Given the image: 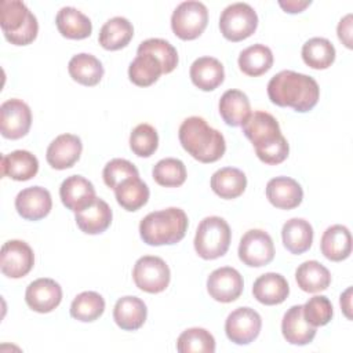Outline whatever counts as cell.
<instances>
[{
	"mask_svg": "<svg viewBox=\"0 0 353 353\" xmlns=\"http://www.w3.org/2000/svg\"><path fill=\"white\" fill-rule=\"evenodd\" d=\"M269 99L281 108H292L299 113L312 110L320 98L317 81L307 74L281 70L268 83Z\"/></svg>",
	"mask_w": 353,
	"mask_h": 353,
	"instance_id": "obj_1",
	"label": "cell"
},
{
	"mask_svg": "<svg viewBox=\"0 0 353 353\" xmlns=\"http://www.w3.org/2000/svg\"><path fill=\"white\" fill-rule=\"evenodd\" d=\"M241 127L244 135L252 142L258 159L265 164L276 165L288 157V142L281 134L279 121L270 113L256 110Z\"/></svg>",
	"mask_w": 353,
	"mask_h": 353,
	"instance_id": "obj_2",
	"label": "cell"
},
{
	"mask_svg": "<svg viewBox=\"0 0 353 353\" xmlns=\"http://www.w3.org/2000/svg\"><path fill=\"white\" fill-rule=\"evenodd\" d=\"M178 137L182 148L201 163H214L226 150L223 135L199 116L185 119L179 127Z\"/></svg>",
	"mask_w": 353,
	"mask_h": 353,
	"instance_id": "obj_3",
	"label": "cell"
},
{
	"mask_svg": "<svg viewBox=\"0 0 353 353\" xmlns=\"http://www.w3.org/2000/svg\"><path fill=\"white\" fill-rule=\"evenodd\" d=\"M188 215L178 207L149 212L139 223V234L148 245H171L181 241L188 230Z\"/></svg>",
	"mask_w": 353,
	"mask_h": 353,
	"instance_id": "obj_4",
	"label": "cell"
},
{
	"mask_svg": "<svg viewBox=\"0 0 353 353\" xmlns=\"http://www.w3.org/2000/svg\"><path fill=\"white\" fill-rule=\"evenodd\" d=\"M0 25L4 37L14 46L30 44L39 32L36 17L21 0H1Z\"/></svg>",
	"mask_w": 353,
	"mask_h": 353,
	"instance_id": "obj_5",
	"label": "cell"
},
{
	"mask_svg": "<svg viewBox=\"0 0 353 353\" xmlns=\"http://www.w3.org/2000/svg\"><path fill=\"white\" fill-rule=\"evenodd\" d=\"M232 232L229 223L221 216H205L197 226L194 250L203 259L223 256L230 245Z\"/></svg>",
	"mask_w": 353,
	"mask_h": 353,
	"instance_id": "obj_6",
	"label": "cell"
},
{
	"mask_svg": "<svg viewBox=\"0 0 353 353\" xmlns=\"http://www.w3.org/2000/svg\"><path fill=\"white\" fill-rule=\"evenodd\" d=\"M258 26V15L247 3L229 4L219 17L222 36L230 41H241L250 37Z\"/></svg>",
	"mask_w": 353,
	"mask_h": 353,
	"instance_id": "obj_7",
	"label": "cell"
},
{
	"mask_svg": "<svg viewBox=\"0 0 353 353\" xmlns=\"http://www.w3.org/2000/svg\"><path fill=\"white\" fill-rule=\"evenodd\" d=\"M208 23V10L205 4L196 0L182 1L171 15V29L182 40L197 39Z\"/></svg>",
	"mask_w": 353,
	"mask_h": 353,
	"instance_id": "obj_8",
	"label": "cell"
},
{
	"mask_svg": "<svg viewBox=\"0 0 353 353\" xmlns=\"http://www.w3.org/2000/svg\"><path fill=\"white\" fill-rule=\"evenodd\" d=\"M132 279L139 290L149 294H159L168 287L171 273L164 259L160 256L145 255L135 262Z\"/></svg>",
	"mask_w": 353,
	"mask_h": 353,
	"instance_id": "obj_9",
	"label": "cell"
},
{
	"mask_svg": "<svg viewBox=\"0 0 353 353\" xmlns=\"http://www.w3.org/2000/svg\"><path fill=\"white\" fill-rule=\"evenodd\" d=\"M239 258L251 268L269 265L274 258V244L269 233L262 229L247 230L239 244Z\"/></svg>",
	"mask_w": 353,
	"mask_h": 353,
	"instance_id": "obj_10",
	"label": "cell"
},
{
	"mask_svg": "<svg viewBox=\"0 0 353 353\" xmlns=\"http://www.w3.org/2000/svg\"><path fill=\"white\" fill-rule=\"evenodd\" d=\"M262 319L259 313L248 306L237 307L225 321V332L230 342L236 345L251 343L261 332Z\"/></svg>",
	"mask_w": 353,
	"mask_h": 353,
	"instance_id": "obj_11",
	"label": "cell"
},
{
	"mask_svg": "<svg viewBox=\"0 0 353 353\" xmlns=\"http://www.w3.org/2000/svg\"><path fill=\"white\" fill-rule=\"evenodd\" d=\"M32 112L22 99L11 98L0 106V132L7 139H19L29 132Z\"/></svg>",
	"mask_w": 353,
	"mask_h": 353,
	"instance_id": "obj_12",
	"label": "cell"
},
{
	"mask_svg": "<svg viewBox=\"0 0 353 353\" xmlns=\"http://www.w3.org/2000/svg\"><path fill=\"white\" fill-rule=\"evenodd\" d=\"M0 265L4 276L21 279L26 276L34 265L32 247L22 240H8L1 247Z\"/></svg>",
	"mask_w": 353,
	"mask_h": 353,
	"instance_id": "obj_13",
	"label": "cell"
},
{
	"mask_svg": "<svg viewBox=\"0 0 353 353\" xmlns=\"http://www.w3.org/2000/svg\"><path fill=\"white\" fill-rule=\"evenodd\" d=\"M244 288L243 276L230 266L218 268L207 279V291L218 302L229 303L236 301Z\"/></svg>",
	"mask_w": 353,
	"mask_h": 353,
	"instance_id": "obj_14",
	"label": "cell"
},
{
	"mask_svg": "<svg viewBox=\"0 0 353 353\" xmlns=\"http://www.w3.org/2000/svg\"><path fill=\"white\" fill-rule=\"evenodd\" d=\"M25 301L32 310L37 313H50L61 303L62 288L55 280L41 277L28 285Z\"/></svg>",
	"mask_w": 353,
	"mask_h": 353,
	"instance_id": "obj_15",
	"label": "cell"
},
{
	"mask_svg": "<svg viewBox=\"0 0 353 353\" xmlns=\"http://www.w3.org/2000/svg\"><path fill=\"white\" fill-rule=\"evenodd\" d=\"M51 194L41 186L25 188L15 197V208L18 214L28 221H39L47 216L51 211Z\"/></svg>",
	"mask_w": 353,
	"mask_h": 353,
	"instance_id": "obj_16",
	"label": "cell"
},
{
	"mask_svg": "<svg viewBox=\"0 0 353 353\" xmlns=\"http://www.w3.org/2000/svg\"><path fill=\"white\" fill-rule=\"evenodd\" d=\"M62 204L74 214L87 208L97 199L94 185L81 175H70L61 183Z\"/></svg>",
	"mask_w": 353,
	"mask_h": 353,
	"instance_id": "obj_17",
	"label": "cell"
},
{
	"mask_svg": "<svg viewBox=\"0 0 353 353\" xmlns=\"http://www.w3.org/2000/svg\"><path fill=\"white\" fill-rule=\"evenodd\" d=\"M83 150L81 139L73 134L58 135L47 148V163L55 170H66L74 165Z\"/></svg>",
	"mask_w": 353,
	"mask_h": 353,
	"instance_id": "obj_18",
	"label": "cell"
},
{
	"mask_svg": "<svg viewBox=\"0 0 353 353\" xmlns=\"http://www.w3.org/2000/svg\"><path fill=\"white\" fill-rule=\"evenodd\" d=\"M281 332L288 343L303 346L314 339L316 327L309 324L305 319L303 306L294 305L283 316Z\"/></svg>",
	"mask_w": 353,
	"mask_h": 353,
	"instance_id": "obj_19",
	"label": "cell"
},
{
	"mask_svg": "<svg viewBox=\"0 0 353 353\" xmlns=\"http://www.w3.org/2000/svg\"><path fill=\"white\" fill-rule=\"evenodd\" d=\"M266 197L276 208L292 210L302 203L303 190L295 179L290 176H276L266 185Z\"/></svg>",
	"mask_w": 353,
	"mask_h": 353,
	"instance_id": "obj_20",
	"label": "cell"
},
{
	"mask_svg": "<svg viewBox=\"0 0 353 353\" xmlns=\"http://www.w3.org/2000/svg\"><path fill=\"white\" fill-rule=\"evenodd\" d=\"M290 294V285L280 273L269 272L261 274L252 285L254 298L268 306L283 303Z\"/></svg>",
	"mask_w": 353,
	"mask_h": 353,
	"instance_id": "obj_21",
	"label": "cell"
},
{
	"mask_svg": "<svg viewBox=\"0 0 353 353\" xmlns=\"http://www.w3.org/2000/svg\"><path fill=\"white\" fill-rule=\"evenodd\" d=\"M146 305L138 296H121L113 307V320L124 331L139 330L146 321Z\"/></svg>",
	"mask_w": 353,
	"mask_h": 353,
	"instance_id": "obj_22",
	"label": "cell"
},
{
	"mask_svg": "<svg viewBox=\"0 0 353 353\" xmlns=\"http://www.w3.org/2000/svg\"><path fill=\"white\" fill-rule=\"evenodd\" d=\"M189 74L192 83L197 88L203 91H212L223 83L225 69L216 58L200 57L190 65Z\"/></svg>",
	"mask_w": 353,
	"mask_h": 353,
	"instance_id": "obj_23",
	"label": "cell"
},
{
	"mask_svg": "<svg viewBox=\"0 0 353 353\" xmlns=\"http://www.w3.org/2000/svg\"><path fill=\"white\" fill-rule=\"evenodd\" d=\"M112 210L102 199H95L87 208L76 212L74 221L79 229L87 234L103 233L112 223Z\"/></svg>",
	"mask_w": 353,
	"mask_h": 353,
	"instance_id": "obj_24",
	"label": "cell"
},
{
	"mask_svg": "<svg viewBox=\"0 0 353 353\" xmlns=\"http://www.w3.org/2000/svg\"><path fill=\"white\" fill-rule=\"evenodd\" d=\"M321 254L334 262L349 258L352 252V234L343 225H332L325 229L320 240Z\"/></svg>",
	"mask_w": 353,
	"mask_h": 353,
	"instance_id": "obj_25",
	"label": "cell"
},
{
	"mask_svg": "<svg viewBox=\"0 0 353 353\" xmlns=\"http://www.w3.org/2000/svg\"><path fill=\"white\" fill-rule=\"evenodd\" d=\"M39 171V160L28 150H14L1 156V175L14 181H29Z\"/></svg>",
	"mask_w": 353,
	"mask_h": 353,
	"instance_id": "obj_26",
	"label": "cell"
},
{
	"mask_svg": "<svg viewBox=\"0 0 353 353\" xmlns=\"http://www.w3.org/2000/svg\"><path fill=\"white\" fill-rule=\"evenodd\" d=\"M281 239L291 254H303L312 247L313 228L303 218H291L283 225Z\"/></svg>",
	"mask_w": 353,
	"mask_h": 353,
	"instance_id": "obj_27",
	"label": "cell"
},
{
	"mask_svg": "<svg viewBox=\"0 0 353 353\" xmlns=\"http://www.w3.org/2000/svg\"><path fill=\"white\" fill-rule=\"evenodd\" d=\"M219 114L228 125L239 127L251 114L248 97L240 90H228L219 99Z\"/></svg>",
	"mask_w": 353,
	"mask_h": 353,
	"instance_id": "obj_28",
	"label": "cell"
},
{
	"mask_svg": "<svg viewBox=\"0 0 353 353\" xmlns=\"http://www.w3.org/2000/svg\"><path fill=\"white\" fill-rule=\"evenodd\" d=\"M55 23L59 33L66 39H85L92 32L90 18L74 7H62L55 17Z\"/></svg>",
	"mask_w": 353,
	"mask_h": 353,
	"instance_id": "obj_29",
	"label": "cell"
},
{
	"mask_svg": "<svg viewBox=\"0 0 353 353\" xmlns=\"http://www.w3.org/2000/svg\"><path fill=\"white\" fill-rule=\"evenodd\" d=\"M247 188L245 174L234 167H223L211 176V189L221 199L232 200L243 194Z\"/></svg>",
	"mask_w": 353,
	"mask_h": 353,
	"instance_id": "obj_30",
	"label": "cell"
},
{
	"mask_svg": "<svg viewBox=\"0 0 353 353\" xmlns=\"http://www.w3.org/2000/svg\"><path fill=\"white\" fill-rule=\"evenodd\" d=\"M70 77L87 87L97 85L103 77V66L101 61L92 54L81 52L73 55L68 63Z\"/></svg>",
	"mask_w": 353,
	"mask_h": 353,
	"instance_id": "obj_31",
	"label": "cell"
},
{
	"mask_svg": "<svg viewBox=\"0 0 353 353\" xmlns=\"http://www.w3.org/2000/svg\"><path fill=\"white\" fill-rule=\"evenodd\" d=\"M132 23L124 17H113L102 25L98 41L105 50L116 51L125 47L132 39Z\"/></svg>",
	"mask_w": 353,
	"mask_h": 353,
	"instance_id": "obj_32",
	"label": "cell"
},
{
	"mask_svg": "<svg viewBox=\"0 0 353 353\" xmlns=\"http://www.w3.org/2000/svg\"><path fill=\"white\" fill-rule=\"evenodd\" d=\"M298 287L305 292H320L331 284L330 270L317 261H305L295 270Z\"/></svg>",
	"mask_w": 353,
	"mask_h": 353,
	"instance_id": "obj_33",
	"label": "cell"
},
{
	"mask_svg": "<svg viewBox=\"0 0 353 353\" xmlns=\"http://www.w3.org/2000/svg\"><path fill=\"white\" fill-rule=\"evenodd\" d=\"M117 203L127 211H137L149 200V188L139 176H130L114 189Z\"/></svg>",
	"mask_w": 353,
	"mask_h": 353,
	"instance_id": "obj_34",
	"label": "cell"
},
{
	"mask_svg": "<svg viewBox=\"0 0 353 353\" xmlns=\"http://www.w3.org/2000/svg\"><path fill=\"white\" fill-rule=\"evenodd\" d=\"M273 65V54L265 44H254L244 48L239 55V66L243 73L251 77L266 73Z\"/></svg>",
	"mask_w": 353,
	"mask_h": 353,
	"instance_id": "obj_35",
	"label": "cell"
},
{
	"mask_svg": "<svg viewBox=\"0 0 353 353\" xmlns=\"http://www.w3.org/2000/svg\"><path fill=\"white\" fill-rule=\"evenodd\" d=\"M163 73V66L160 61L152 54L141 52L137 54L134 61L128 68L130 80L138 87H148L156 83Z\"/></svg>",
	"mask_w": 353,
	"mask_h": 353,
	"instance_id": "obj_36",
	"label": "cell"
},
{
	"mask_svg": "<svg viewBox=\"0 0 353 353\" xmlns=\"http://www.w3.org/2000/svg\"><path fill=\"white\" fill-rule=\"evenodd\" d=\"M302 59L312 69H327L335 61V47L328 39L312 37L302 46Z\"/></svg>",
	"mask_w": 353,
	"mask_h": 353,
	"instance_id": "obj_37",
	"label": "cell"
},
{
	"mask_svg": "<svg viewBox=\"0 0 353 353\" xmlns=\"http://www.w3.org/2000/svg\"><path fill=\"white\" fill-rule=\"evenodd\" d=\"M105 312V299L95 291L79 294L70 305V316L79 321L90 323L102 316Z\"/></svg>",
	"mask_w": 353,
	"mask_h": 353,
	"instance_id": "obj_38",
	"label": "cell"
},
{
	"mask_svg": "<svg viewBox=\"0 0 353 353\" xmlns=\"http://www.w3.org/2000/svg\"><path fill=\"white\" fill-rule=\"evenodd\" d=\"M176 350L179 353H214L215 339L205 328H188L178 336Z\"/></svg>",
	"mask_w": 353,
	"mask_h": 353,
	"instance_id": "obj_39",
	"label": "cell"
},
{
	"mask_svg": "<svg viewBox=\"0 0 353 353\" xmlns=\"http://www.w3.org/2000/svg\"><path fill=\"white\" fill-rule=\"evenodd\" d=\"M153 179L165 188L181 186L186 181V167L179 159L167 157L156 163L152 170Z\"/></svg>",
	"mask_w": 353,
	"mask_h": 353,
	"instance_id": "obj_40",
	"label": "cell"
},
{
	"mask_svg": "<svg viewBox=\"0 0 353 353\" xmlns=\"http://www.w3.org/2000/svg\"><path fill=\"white\" fill-rule=\"evenodd\" d=\"M141 52L152 54L153 57H156L163 66V73H171L178 65V52L175 47L164 39L153 37L143 40L137 50V54Z\"/></svg>",
	"mask_w": 353,
	"mask_h": 353,
	"instance_id": "obj_41",
	"label": "cell"
},
{
	"mask_svg": "<svg viewBox=\"0 0 353 353\" xmlns=\"http://www.w3.org/2000/svg\"><path fill=\"white\" fill-rule=\"evenodd\" d=\"M159 146V135L148 123L138 124L130 134V148L139 157H150Z\"/></svg>",
	"mask_w": 353,
	"mask_h": 353,
	"instance_id": "obj_42",
	"label": "cell"
},
{
	"mask_svg": "<svg viewBox=\"0 0 353 353\" xmlns=\"http://www.w3.org/2000/svg\"><path fill=\"white\" fill-rule=\"evenodd\" d=\"M303 306V316L313 327H321L331 321L334 309L331 301L324 295H314L306 301Z\"/></svg>",
	"mask_w": 353,
	"mask_h": 353,
	"instance_id": "obj_43",
	"label": "cell"
},
{
	"mask_svg": "<svg viewBox=\"0 0 353 353\" xmlns=\"http://www.w3.org/2000/svg\"><path fill=\"white\" fill-rule=\"evenodd\" d=\"M103 182L108 188L114 189L120 182L130 176H139L138 168L125 159H112L106 163L102 171Z\"/></svg>",
	"mask_w": 353,
	"mask_h": 353,
	"instance_id": "obj_44",
	"label": "cell"
},
{
	"mask_svg": "<svg viewBox=\"0 0 353 353\" xmlns=\"http://www.w3.org/2000/svg\"><path fill=\"white\" fill-rule=\"evenodd\" d=\"M336 32H338L339 40H341L347 48H352V14L345 15V17L339 21L338 28H336Z\"/></svg>",
	"mask_w": 353,
	"mask_h": 353,
	"instance_id": "obj_45",
	"label": "cell"
},
{
	"mask_svg": "<svg viewBox=\"0 0 353 353\" xmlns=\"http://www.w3.org/2000/svg\"><path fill=\"white\" fill-rule=\"evenodd\" d=\"M312 4V0H280L279 6L288 14H296L302 12L307 6Z\"/></svg>",
	"mask_w": 353,
	"mask_h": 353,
	"instance_id": "obj_46",
	"label": "cell"
},
{
	"mask_svg": "<svg viewBox=\"0 0 353 353\" xmlns=\"http://www.w3.org/2000/svg\"><path fill=\"white\" fill-rule=\"evenodd\" d=\"M341 307L347 319H352L350 309H352V287H349L342 295H341Z\"/></svg>",
	"mask_w": 353,
	"mask_h": 353,
	"instance_id": "obj_47",
	"label": "cell"
}]
</instances>
